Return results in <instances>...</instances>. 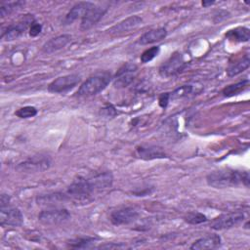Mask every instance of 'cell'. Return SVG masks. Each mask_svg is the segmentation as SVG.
Masks as SVG:
<instances>
[{"instance_id": "30", "label": "cell", "mask_w": 250, "mask_h": 250, "mask_svg": "<svg viewBox=\"0 0 250 250\" xmlns=\"http://www.w3.org/2000/svg\"><path fill=\"white\" fill-rule=\"evenodd\" d=\"M15 114L20 118H30L37 114V108L31 105H26L19 108Z\"/></svg>"}, {"instance_id": "22", "label": "cell", "mask_w": 250, "mask_h": 250, "mask_svg": "<svg viewBox=\"0 0 250 250\" xmlns=\"http://www.w3.org/2000/svg\"><path fill=\"white\" fill-rule=\"evenodd\" d=\"M225 36L232 42H247L250 38V30L245 26H238L228 30Z\"/></svg>"}, {"instance_id": "18", "label": "cell", "mask_w": 250, "mask_h": 250, "mask_svg": "<svg viewBox=\"0 0 250 250\" xmlns=\"http://www.w3.org/2000/svg\"><path fill=\"white\" fill-rule=\"evenodd\" d=\"M71 40V36L69 34H62L59 35L57 37H54L47 41L43 46H42V52L45 54H52L55 53L63 47H65L69 41Z\"/></svg>"}, {"instance_id": "33", "label": "cell", "mask_w": 250, "mask_h": 250, "mask_svg": "<svg viewBox=\"0 0 250 250\" xmlns=\"http://www.w3.org/2000/svg\"><path fill=\"white\" fill-rule=\"evenodd\" d=\"M170 94L169 93H162L158 98V104L162 108H165L169 103Z\"/></svg>"}, {"instance_id": "32", "label": "cell", "mask_w": 250, "mask_h": 250, "mask_svg": "<svg viewBox=\"0 0 250 250\" xmlns=\"http://www.w3.org/2000/svg\"><path fill=\"white\" fill-rule=\"evenodd\" d=\"M41 31H42V25L36 21H34L29 27V35L31 37H36L41 33Z\"/></svg>"}, {"instance_id": "7", "label": "cell", "mask_w": 250, "mask_h": 250, "mask_svg": "<svg viewBox=\"0 0 250 250\" xmlns=\"http://www.w3.org/2000/svg\"><path fill=\"white\" fill-rule=\"evenodd\" d=\"M34 22L32 15H25L18 22L2 29V39L5 41H12L21 37L29 25ZM30 27V26H29Z\"/></svg>"}, {"instance_id": "24", "label": "cell", "mask_w": 250, "mask_h": 250, "mask_svg": "<svg viewBox=\"0 0 250 250\" xmlns=\"http://www.w3.org/2000/svg\"><path fill=\"white\" fill-rule=\"evenodd\" d=\"M248 86H249V80L244 79L242 81H239L237 83H234V84L225 87L222 91V94L225 97H232V96L238 95L239 93L244 91Z\"/></svg>"}, {"instance_id": "5", "label": "cell", "mask_w": 250, "mask_h": 250, "mask_svg": "<svg viewBox=\"0 0 250 250\" xmlns=\"http://www.w3.org/2000/svg\"><path fill=\"white\" fill-rule=\"evenodd\" d=\"M68 219H70V213L67 209L61 207H52L43 210L38 215L39 222L47 226L59 225L66 222Z\"/></svg>"}, {"instance_id": "28", "label": "cell", "mask_w": 250, "mask_h": 250, "mask_svg": "<svg viewBox=\"0 0 250 250\" xmlns=\"http://www.w3.org/2000/svg\"><path fill=\"white\" fill-rule=\"evenodd\" d=\"M192 92H193L192 85H183V86L177 88L173 93L170 94V99H179V98L188 97Z\"/></svg>"}, {"instance_id": "29", "label": "cell", "mask_w": 250, "mask_h": 250, "mask_svg": "<svg viewBox=\"0 0 250 250\" xmlns=\"http://www.w3.org/2000/svg\"><path fill=\"white\" fill-rule=\"evenodd\" d=\"M159 51H160V48L158 46H153V47H150L149 49H146L141 55V58H140L141 62L143 63H146V62H150L158 55Z\"/></svg>"}, {"instance_id": "23", "label": "cell", "mask_w": 250, "mask_h": 250, "mask_svg": "<svg viewBox=\"0 0 250 250\" xmlns=\"http://www.w3.org/2000/svg\"><path fill=\"white\" fill-rule=\"evenodd\" d=\"M250 64V59L248 55H245L241 60L231 63L228 68H227V75L229 77H233L238 75L239 73L243 72L249 67Z\"/></svg>"}, {"instance_id": "14", "label": "cell", "mask_w": 250, "mask_h": 250, "mask_svg": "<svg viewBox=\"0 0 250 250\" xmlns=\"http://www.w3.org/2000/svg\"><path fill=\"white\" fill-rule=\"evenodd\" d=\"M137 64L134 62L124 63L116 72V80L114 85L116 87H126L134 80V73L137 71Z\"/></svg>"}, {"instance_id": "11", "label": "cell", "mask_w": 250, "mask_h": 250, "mask_svg": "<svg viewBox=\"0 0 250 250\" xmlns=\"http://www.w3.org/2000/svg\"><path fill=\"white\" fill-rule=\"evenodd\" d=\"M107 9H108L107 7L94 4V6L91 7L81 19V23H80L81 30L83 31L88 30L91 27H93L95 24H97L101 21V19L104 16Z\"/></svg>"}, {"instance_id": "13", "label": "cell", "mask_w": 250, "mask_h": 250, "mask_svg": "<svg viewBox=\"0 0 250 250\" xmlns=\"http://www.w3.org/2000/svg\"><path fill=\"white\" fill-rule=\"evenodd\" d=\"M135 154L138 158L144 160H152V159H160L166 157V152L164 149L155 145H139L136 146Z\"/></svg>"}, {"instance_id": "17", "label": "cell", "mask_w": 250, "mask_h": 250, "mask_svg": "<svg viewBox=\"0 0 250 250\" xmlns=\"http://www.w3.org/2000/svg\"><path fill=\"white\" fill-rule=\"evenodd\" d=\"M95 191H101L109 188L113 184V176L110 172H102L89 177Z\"/></svg>"}, {"instance_id": "31", "label": "cell", "mask_w": 250, "mask_h": 250, "mask_svg": "<svg viewBox=\"0 0 250 250\" xmlns=\"http://www.w3.org/2000/svg\"><path fill=\"white\" fill-rule=\"evenodd\" d=\"M100 113H101V115L109 118V117H114L117 114V111L112 104H106L101 108Z\"/></svg>"}, {"instance_id": "2", "label": "cell", "mask_w": 250, "mask_h": 250, "mask_svg": "<svg viewBox=\"0 0 250 250\" xmlns=\"http://www.w3.org/2000/svg\"><path fill=\"white\" fill-rule=\"evenodd\" d=\"M111 74L107 71H103L90 76L84 81L76 92L78 97H90L102 92L110 82Z\"/></svg>"}, {"instance_id": "16", "label": "cell", "mask_w": 250, "mask_h": 250, "mask_svg": "<svg viewBox=\"0 0 250 250\" xmlns=\"http://www.w3.org/2000/svg\"><path fill=\"white\" fill-rule=\"evenodd\" d=\"M94 6V3L89 2V1H83V2H78L76 3L65 15L63 23L64 24H70L79 18H83V16L86 14V12Z\"/></svg>"}, {"instance_id": "4", "label": "cell", "mask_w": 250, "mask_h": 250, "mask_svg": "<svg viewBox=\"0 0 250 250\" xmlns=\"http://www.w3.org/2000/svg\"><path fill=\"white\" fill-rule=\"evenodd\" d=\"M187 65L188 62L184 60L183 55L177 52L171 55V57L161 64L159 67V74L162 77L168 78L184 71Z\"/></svg>"}, {"instance_id": "21", "label": "cell", "mask_w": 250, "mask_h": 250, "mask_svg": "<svg viewBox=\"0 0 250 250\" xmlns=\"http://www.w3.org/2000/svg\"><path fill=\"white\" fill-rule=\"evenodd\" d=\"M68 196L62 192H52L44 195H39L36 198V202L38 205H45V206H53L55 204H59L68 200Z\"/></svg>"}, {"instance_id": "8", "label": "cell", "mask_w": 250, "mask_h": 250, "mask_svg": "<svg viewBox=\"0 0 250 250\" xmlns=\"http://www.w3.org/2000/svg\"><path fill=\"white\" fill-rule=\"evenodd\" d=\"M243 219H244V214L239 211L224 213L211 221L210 228L215 230L230 229L238 225L239 223H241Z\"/></svg>"}, {"instance_id": "6", "label": "cell", "mask_w": 250, "mask_h": 250, "mask_svg": "<svg viewBox=\"0 0 250 250\" xmlns=\"http://www.w3.org/2000/svg\"><path fill=\"white\" fill-rule=\"evenodd\" d=\"M51 158L46 154H38L33 155L26 160L19 163L17 169L23 172H42L51 166Z\"/></svg>"}, {"instance_id": "35", "label": "cell", "mask_w": 250, "mask_h": 250, "mask_svg": "<svg viewBox=\"0 0 250 250\" xmlns=\"http://www.w3.org/2000/svg\"><path fill=\"white\" fill-rule=\"evenodd\" d=\"M201 4H202L203 7H208V6H211V5L215 4V2L214 1H208V2L207 1H203Z\"/></svg>"}, {"instance_id": "9", "label": "cell", "mask_w": 250, "mask_h": 250, "mask_svg": "<svg viewBox=\"0 0 250 250\" xmlns=\"http://www.w3.org/2000/svg\"><path fill=\"white\" fill-rule=\"evenodd\" d=\"M80 81L81 77L78 74L63 75L52 81L48 86V91L51 93H65L77 86Z\"/></svg>"}, {"instance_id": "3", "label": "cell", "mask_w": 250, "mask_h": 250, "mask_svg": "<svg viewBox=\"0 0 250 250\" xmlns=\"http://www.w3.org/2000/svg\"><path fill=\"white\" fill-rule=\"evenodd\" d=\"M95 189L90 182L89 177H78L69 185L66 190V194L69 199H73L76 201H84L87 200L93 193H95Z\"/></svg>"}, {"instance_id": "10", "label": "cell", "mask_w": 250, "mask_h": 250, "mask_svg": "<svg viewBox=\"0 0 250 250\" xmlns=\"http://www.w3.org/2000/svg\"><path fill=\"white\" fill-rule=\"evenodd\" d=\"M23 223L21 211L16 207H0V225L2 227H19Z\"/></svg>"}, {"instance_id": "1", "label": "cell", "mask_w": 250, "mask_h": 250, "mask_svg": "<svg viewBox=\"0 0 250 250\" xmlns=\"http://www.w3.org/2000/svg\"><path fill=\"white\" fill-rule=\"evenodd\" d=\"M207 184L214 188H226L237 186L249 187V173L233 169H219L210 172L206 177Z\"/></svg>"}, {"instance_id": "25", "label": "cell", "mask_w": 250, "mask_h": 250, "mask_svg": "<svg viewBox=\"0 0 250 250\" xmlns=\"http://www.w3.org/2000/svg\"><path fill=\"white\" fill-rule=\"evenodd\" d=\"M24 5L22 1H14V2H2L0 5V16L1 18H5L11 15L13 12L21 8Z\"/></svg>"}, {"instance_id": "27", "label": "cell", "mask_w": 250, "mask_h": 250, "mask_svg": "<svg viewBox=\"0 0 250 250\" xmlns=\"http://www.w3.org/2000/svg\"><path fill=\"white\" fill-rule=\"evenodd\" d=\"M184 220L188 223V224H190V225H198V224H201V223H204L207 221V217L200 213V212H197V211H192V212H189L188 213L185 217H184Z\"/></svg>"}, {"instance_id": "15", "label": "cell", "mask_w": 250, "mask_h": 250, "mask_svg": "<svg viewBox=\"0 0 250 250\" xmlns=\"http://www.w3.org/2000/svg\"><path fill=\"white\" fill-rule=\"evenodd\" d=\"M142 22H143V19L141 17L131 16V17L119 21L118 23L114 24L107 31H108L109 34H113V35L121 34V33H124V32H128L131 29L136 28Z\"/></svg>"}, {"instance_id": "20", "label": "cell", "mask_w": 250, "mask_h": 250, "mask_svg": "<svg viewBox=\"0 0 250 250\" xmlns=\"http://www.w3.org/2000/svg\"><path fill=\"white\" fill-rule=\"evenodd\" d=\"M167 36V30L165 27H158L151 29L144 33L138 40V43L141 45H147L154 42H158L164 39Z\"/></svg>"}, {"instance_id": "19", "label": "cell", "mask_w": 250, "mask_h": 250, "mask_svg": "<svg viewBox=\"0 0 250 250\" xmlns=\"http://www.w3.org/2000/svg\"><path fill=\"white\" fill-rule=\"evenodd\" d=\"M222 244V240L220 235L218 234H210L204 237H201L197 240H195L192 245L190 246V249L193 250H201V249H215L220 247Z\"/></svg>"}, {"instance_id": "26", "label": "cell", "mask_w": 250, "mask_h": 250, "mask_svg": "<svg viewBox=\"0 0 250 250\" xmlns=\"http://www.w3.org/2000/svg\"><path fill=\"white\" fill-rule=\"evenodd\" d=\"M95 240L94 237H78L70 240L67 244L71 248H90Z\"/></svg>"}, {"instance_id": "12", "label": "cell", "mask_w": 250, "mask_h": 250, "mask_svg": "<svg viewBox=\"0 0 250 250\" xmlns=\"http://www.w3.org/2000/svg\"><path fill=\"white\" fill-rule=\"evenodd\" d=\"M139 212L133 207H123L116 209L110 213L109 220L114 226L128 225L137 220Z\"/></svg>"}, {"instance_id": "34", "label": "cell", "mask_w": 250, "mask_h": 250, "mask_svg": "<svg viewBox=\"0 0 250 250\" xmlns=\"http://www.w3.org/2000/svg\"><path fill=\"white\" fill-rule=\"evenodd\" d=\"M122 247H125V245L123 244H103L101 246H99V248H122Z\"/></svg>"}]
</instances>
